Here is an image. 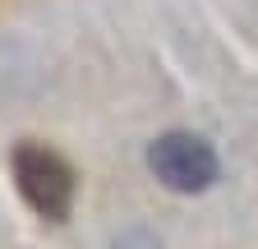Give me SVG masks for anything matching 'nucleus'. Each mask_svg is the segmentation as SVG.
I'll use <instances>...</instances> for the list:
<instances>
[{"label": "nucleus", "mask_w": 258, "mask_h": 249, "mask_svg": "<svg viewBox=\"0 0 258 249\" xmlns=\"http://www.w3.org/2000/svg\"><path fill=\"white\" fill-rule=\"evenodd\" d=\"M10 171H14V184H19L23 203L37 217H46V222H64L70 217V208H74V171L55 148L32 143V139L19 143L10 152Z\"/></svg>", "instance_id": "obj_1"}, {"label": "nucleus", "mask_w": 258, "mask_h": 249, "mask_svg": "<svg viewBox=\"0 0 258 249\" xmlns=\"http://www.w3.org/2000/svg\"><path fill=\"white\" fill-rule=\"evenodd\" d=\"M148 171L171 194H203V190H212L221 166H217V152L208 139L189 134V130H171L148 143Z\"/></svg>", "instance_id": "obj_2"}]
</instances>
